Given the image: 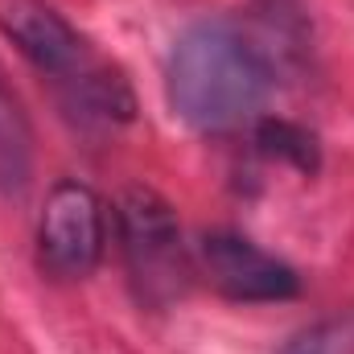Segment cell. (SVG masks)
Here are the masks:
<instances>
[{"instance_id":"cell-2","label":"cell","mask_w":354,"mask_h":354,"mask_svg":"<svg viewBox=\"0 0 354 354\" xmlns=\"http://www.w3.org/2000/svg\"><path fill=\"white\" fill-rule=\"evenodd\" d=\"M0 33L50 87L75 128L120 132L136 120V91L128 75L50 0H0Z\"/></svg>"},{"instance_id":"cell-5","label":"cell","mask_w":354,"mask_h":354,"mask_svg":"<svg viewBox=\"0 0 354 354\" xmlns=\"http://www.w3.org/2000/svg\"><path fill=\"white\" fill-rule=\"evenodd\" d=\"M194 268L198 276H206V284L218 297L235 305H280L301 297V272L231 227H214L198 235Z\"/></svg>"},{"instance_id":"cell-4","label":"cell","mask_w":354,"mask_h":354,"mask_svg":"<svg viewBox=\"0 0 354 354\" xmlns=\"http://www.w3.org/2000/svg\"><path fill=\"white\" fill-rule=\"evenodd\" d=\"M37 268L50 280H87L107 256V202L79 177L50 185L37 214Z\"/></svg>"},{"instance_id":"cell-6","label":"cell","mask_w":354,"mask_h":354,"mask_svg":"<svg viewBox=\"0 0 354 354\" xmlns=\"http://www.w3.org/2000/svg\"><path fill=\"white\" fill-rule=\"evenodd\" d=\"M33 120L0 66V198H25V189L33 185Z\"/></svg>"},{"instance_id":"cell-1","label":"cell","mask_w":354,"mask_h":354,"mask_svg":"<svg viewBox=\"0 0 354 354\" xmlns=\"http://www.w3.org/2000/svg\"><path fill=\"white\" fill-rule=\"evenodd\" d=\"M280 83V58L231 17H202L177 33L165 62V99L185 128L231 136L264 115Z\"/></svg>"},{"instance_id":"cell-8","label":"cell","mask_w":354,"mask_h":354,"mask_svg":"<svg viewBox=\"0 0 354 354\" xmlns=\"http://www.w3.org/2000/svg\"><path fill=\"white\" fill-rule=\"evenodd\" d=\"M280 354H354V305L309 322L280 346Z\"/></svg>"},{"instance_id":"cell-3","label":"cell","mask_w":354,"mask_h":354,"mask_svg":"<svg viewBox=\"0 0 354 354\" xmlns=\"http://www.w3.org/2000/svg\"><path fill=\"white\" fill-rule=\"evenodd\" d=\"M111 223L136 305L153 313L174 309L198 276L174 202L153 185H128L111 206Z\"/></svg>"},{"instance_id":"cell-7","label":"cell","mask_w":354,"mask_h":354,"mask_svg":"<svg viewBox=\"0 0 354 354\" xmlns=\"http://www.w3.org/2000/svg\"><path fill=\"white\" fill-rule=\"evenodd\" d=\"M252 140H256V153L268 161H280V165H292L301 177H313L322 169V140L297 124V120H280V115H260L252 124Z\"/></svg>"}]
</instances>
